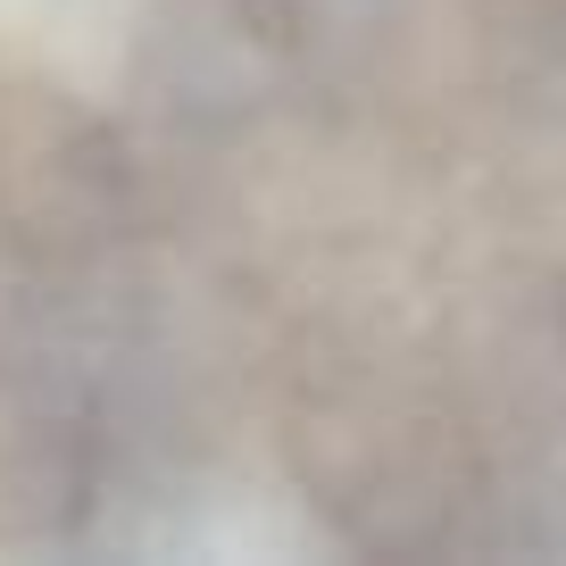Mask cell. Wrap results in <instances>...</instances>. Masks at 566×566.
Here are the masks:
<instances>
[{"instance_id": "1", "label": "cell", "mask_w": 566, "mask_h": 566, "mask_svg": "<svg viewBox=\"0 0 566 566\" xmlns=\"http://www.w3.org/2000/svg\"><path fill=\"white\" fill-rule=\"evenodd\" d=\"M0 25L42 42V51H59V59H92L117 42L125 0H0Z\"/></svg>"}]
</instances>
